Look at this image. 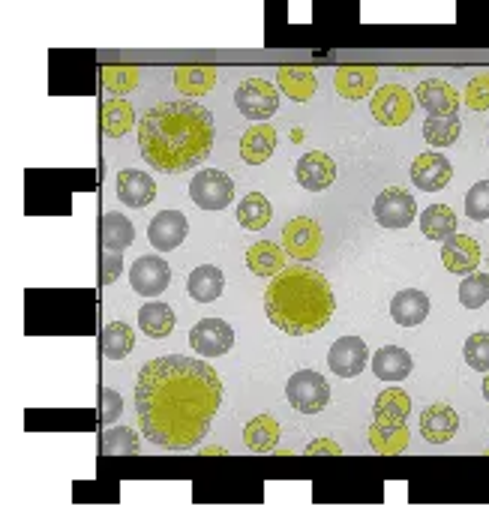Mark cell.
<instances>
[{"label":"cell","mask_w":489,"mask_h":528,"mask_svg":"<svg viewBox=\"0 0 489 528\" xmlns=\"http://www.w3.org/2000/svg\"><path fill=\"white\" fill-rule=\"evenodd\" d=\"M189 345L192 351H198L201 357H219L225 351H231L234 345V330L228 321L222 318H201L192 330H189Z\"/></svg>","instance_id":"7c38bea8"},{"label":"cell","mask_w":489,"mask_h":528,"mask_svg":"<svg viewBox=\"0 0 489 528\" xmlns=\"http://www.w3.org/2000/svg\"><path fill=\"white\" fill-rule=\"evenodd\" d=\"M276 150V129L270 123H252L240 138V156L249 165H261Z\"/></svg>","instance_id":"7402d4cb"},{"label":"cell","mask_w":489,"mask_h":528,"mask_svg":"<svg viewBox=\"0 0 489 528\" xmlns=\"http://www.w3.org/2000/svg\"><path fill=\"white\" fill-rule=\"evenodd\" d=\"M276 84L288 99L306 102V99H312V93L318 87V78H315L312 66H279L276 69Z\"/></svg>","instance_id":"cb8c5ba5"},{"label":"cell","mask_w":489,"mask_h":528,"mask_svg":"<svg viewBox=\"0 0 489 528\" xmlns=\"http://www.w3.org/2000/svg\"><path fill=\"white\" fill-rule=\"evenodd\" d=\"M321 225L312 216H294L282 228V246L291 258L297 261H312L321 252Z\"/></svg>","instance_id":"9c48e42d"},{"label":"cell","mask_w":489,"mask_h":528,"mask_svg":"<svg viewBox=\"0 0 489 528\" xmlns=\"http://www.w3.org/2000/svg\"><path fill=\"white\" fill-rule=\"evenodd\" d=\"M483 399L489 402V372H486V378H483Z\"/></svg>","instance_id":"c3c4849f"},{"label":"cell","mask_w":489,"mask_h":528,"mask_svg":"<svg viewBox=\"0 0 489 528\" xmlns=\"http://www.w3.org/2000/svg\"><path fill=\"white\" fill-rule=\"evenodd\" d=\"M264 312L273 327L288 336H309L321 330L336 312L330 282L309 264H288L264 291Z\"/></svg>","instance_id":"3957f363"},{"label":"cell","mask_w":489,"mask_h":528,"mask_svg":"<svg viewBox=\"0 0 489 528\" xmlns=\"http://www.w3.org/2000/svg\"><path fill=\"white\" fill-rule=\"evenodd\" d=\"M465 216L474 222L489 219V180H480L465 192Z\"/></svg>","instance_id":"b9f144b4"},{"label":"cell","mask_w":489,"mask_h":528,"mask_svg":"<svg viewBox=\"0 0 489 528\" xmlns=\"http://www.w3.org/2000/svg\"><path fill=\"white\" fill-rule=\"evenodd\" d=\"M135 108L129 105V99L123 96H108L102 99V132L111 135V138H120L126 135L132 126H135Z\"/></svg>","instance_id":"4316f807"},{"label":"cell","mask_w":489,"mask_h":528,"mask_svg":"<svg viewBox=\"0 0 489 528\" xmlns=\"http://www.w3.org/2000/svg\"><path fill=\"white\" fill-rule=\"evenodd\" d=\"M243 441L252 453H270L279 444V423L270 414H258L243 426Z\"/></svg>","instance_id":"f546056e"},{"label":"cell","mask_w":489,"mask_h":528,"mask_svg":"<svg viewBox=\"0 0 489 528\" xmlns=\"http://www.w3.org/2000/svg\"><path fill=\"white\" fill-rule=\"evenodd\" d=\"M234 105L240 108L243 117H249L255 123H264L279 108V90L264 78H246L234 90Z\"/></svg>","instance_id":"277c9868"},{"label":"cell","mask_w":489,"mask_h":528,"mask_svg":"<svg viewBox=\"0 0 489 528\" xmlns=\"http://www.w3.org/2000/svg\"><path fill=\"white\" fill-rule=\"evenodd\" d=\"M270 219H273V207H270V201L261 192H249V195L240 198V204H237V222L246 231H261Z\"/></svg>","instance_id":"d590c367"},{"label":"cell","mask_w":489,"mask_h":528,"mask_svg":"<svg viewBox=\"0 0 489 528\" xmlns=\"http://www.w3.org/2000/svg\"><path fill=\"white\" fill-rule=\"evenodd\" d=\"M174 324H177V315H174V309L168 303L153 300V303H144L138 309V327L150 339H165L174 330Z\"/></svg>","instance_id":"f1b7e54d"},{"label":"cell","mask_w":489,"mask_h":528,"mask_svg":"<svg viewBox=\"0 0 489 528\" xmlns=\"http://www.w3.org/2000/svg\"><path fill=\"white\" fill-rule=\"evenodd\" d=\"M417 219H420V231L429 240H447L450 234H456V213L447 204H429Z\"/></svg>","instance_id":"d6a6232c"},{"label":"cell","mask_w":489,"mask_h":528,"mask_svg":"<svg viewBox=\"0 0 489 528\" xmlns=\"http://www.w3.org/2000/svg\"><path fill=\"white\" fill-rule=\"evenodd\" d=\"M459 132H462L459 114H429V117L423 120V138H426V144H432V147H447V144H453V141L459 138Z\"/></svg>","instance_id":"e575fe53"},{"label":"cell","mask_w":489,"mask_h":528,"mask_svg":"<svg viewBox=\"0 0 489 528\" xmlns=\"http://www.w3.org/2000/svg\"><path fill=\"white\" fill-rule=\"evenodd\" d=\"M219 75L213 66H177L174 69V87L183 96H204L216 87Z\"/></svg>","instance_id":"4dcf8cb0"},{"label":"cell","mask_w":489,"mask_h":528,"mask_svg":"<svg viewBox=\"0 0 489 528\" xmlns=\"http://www.w3.org/2000/svg\"><path fill=\"white\" fill-rule=\"evenodd\" d=\"M321 453H327V456H339L342 447H339L336 441H330V438H315V441L306 444V456H321Z\"/></svg>","instance_id":"bcb514c9"},{"label":"cell","mask_w":489,"mask_h":528,"mask_svg":"<svg viewBox=\"0 0 489 528\" xmlns=\"http://www.w3.org/2000/svg\"><path fill=\"white\" fill-rule=\"evenodd\" d=\"M459 429V414L456 408H450L447 402H432L423 414H420V432L429 444H444L456 435Z\"/></svg>","instance_id":"ac0fdd59"},{"label":"cell","mask_w":489,"mask_h":528,"mask_svg":"<svg viewBox=\"0 0 489 528\" xmlns=\"http://www.w3.org/2000/svg\"><path fill=\"white\" fill-rule=\"evenodd\" d=\"M102 405H105V411H102V420H105V423H114V420L120 417V411H123V399H120V393H114V390H102Z\"/></svg>","instance_id":"f6af8a7d"},{"label":"cell","mask_w":489,"mask_h":528,"mask_svg":"<svg viewBox=\"0 0 489 528\" xmlns=\"http://www.w3.org/2000/svg\"><path fill=\"white\" fill-rule=\"evenodd\" d=\"M285 396H288V402L297 411L318 414L327 405V399H330V387H327V381H324L321 372H315V369H297L288 378V384H285Z\"/></svg>","instance_id":"5b68a950"},{"label":"cell","mask_w":489,"mask_h":528,"mask_svg":"<svg viewBox=\"0 0 489 528\" xmlns=\"http://www.w3.org/2000/svg\"><path fill=\"white\" fill-rule=\"evenodd\" d=\"M102 453L105 456H132V453H138V435L129 426H108L102 432Z\"/></svg>","instance_id":"f35d334b"},{"label":"cell","mask_w":489,"mask_h":528,"mask_svg":"<svg viewBox=\"0 0 489 528\" xmlns=\"http://www.w3.org/2000/svg\"><path fill=\"white\" fill-rule=\"evenodd\" d=\"M189 234V222L180 210H159L153 219H150V228H147V240L159 249V252H171L177 249Z\"/></svg>","instance_id":"5bb4252c"},{"label":"cell","mask_w":489,"mask_h":528,"mask_svg":"<svg viewBox=\"0 0 489 528\" xmlns=\"http://www.w3.org/2000/svg\"><path fill=\"white\" fill-rule=\"evenodd\" d=\"M453 177V168H450V159L435 153V150H426L420 153L414 162H411V180L417 189L423 192H438L450 183Z\"/></svg>","instance_id":"4fadbf2b"},{"label":"cell","mask_w":489,"mask_h":528,"mask_svg":"<svg viewBox=\"0 0 489 528\" xmlns=\"http://www.w3.org/2000/svg\"><path fill=\"white\" fill-rule=\"evenodd\" d=\"M186 291H189V297L198 300V303H213V300H219L222 291H225V276H222V270H219L216 264H201V267H195V270L189 273Z\"/></svg>","instance_id":"d4e9b609"},{"label":"cell","mask_w":489,"mask_h":528,"mask_svg":"<svg viewBox=\"0 0 489 528\" xmlns=\"http://www.w3.org/2000/svg\"><path fill=\"white\" fill-rule=\"evenodd\" d=\"M372 363V354L366 348V342L360 336H342L330 345L327 351V366L339 375V378H354L360 375L366 366Z\"/></svg>","instance_id":"30bf717a"},{"label":"cell","mask_w":489,"mask_h":528,"mask_svg":"<svg viewBox=\"0 0 489 528\" xmlns=\"http://www.w3.org/2000/svg\"><path fill=\"white\" fill-rule=\"evenodd\" d=\"M462 357H465V363H468L474 372H489V330L471 333V336L465 339Z\"/></svg>","instance_id":"60d3db41"},{"label":"cell","mask_w":489,"mask_h":528,"mask_svg":"<svg viewBox=\"0 0 489 528\" xmlns=\"http://www.w3.org/2000/svg\"><path fill=\"white\" fill-rule=\"evenodd\" d=\"M123 267V252H108L102 249V282H114Z\"/></svg>","instance_id":"ee69618b"},{"label":"cell","mask_w":489,"mask_h":528,"mask_svg":"<svg viewBox=\"0 0 489 528\" xmlns=\"http://www.w3.org/2000/svg\"><path fill=\"white\" fill-rule=\"evenodd\" d=\"M372 372H375V378H381V381H402V378H408V372L414 369V360H411V354L405 351V348H399V345H384V348H378L375 354H372Z\"/></svg>","instance_id":"603a6c76"},{"label":"cell","mask_w":489,"mask_h":528,"mask_svg":"<svg viewBox=\"0 0 489 528\" xmlns=\"http://www.w3.org/2000/svg\"><path fill=\"white\" fill-rule=\"evenodd\" d=\"M201 453H204V456H222L225 450H222V447H204Z\"/></svg>","instance_id":"7dc6e473"},{"label":"cell","mask_w":489,"mask_h":528,"mask_svg":"<svg viewBox=\"0 0 489 528\" xmlns=\"http://www.w3.org/2000/svg\"><path fill=\"white\" fill-rule=\"evenodd\" d=\"M372 216L381 228H408L417 219V201L408 189L390 186L372 201Z\"/></svg>","instance_id":"52a82bcc"},{"label":"cell","mask_w":489,"mask_h":528,"mask_svg":"<svg viewBox=\"0 0 489 528\" xmlns=\"http://www.w3.org/2000/svg\"><path fill=\"white\" fill-rule=\"evenodd\" d=\"M129 282H132L135 294H141V297H159L168 288V282H171V267L159 255H141L129 267Z\"/></svg>","instance_id":"8fae6325"},{"label":"cell","mask_w":489,"mask_h":528,"mask_svg":"<svg viewBox=\"0 0 489 528\" xmlns=\"http://www.w3.org/2000/svg\"><path fill=\"white\" fill-rule=\"evenodd\" d=\"M189 198L204 210H222L234 198V183L219 168H201L189 183Z\"/></svg>","instance_id":"ba28073f"},{"label":"cell","mask_w":489,"mask_h":528,"mask_svg":"<svg viewBox=\"0 0 489 528\" xmlns=\"http://www.w3.org/2000/svg\"><path fill=\"white\" fill-rule=\"evenodd\" d=\"M378 81V69L375 66H339L333 72V84L336 93L345 99H363L375 90Z\"/></svg>","instance_id":"d6986e66"},{"label":"cell","mask_w":489,"mask_h":528,"mask_svg":"<svg viewBox=\"0 0 489 528\" xmlns=\"http://www.w3.org/2000/svg\"><path fill=\"white\" fill-rule=\"evenodd\" d=\"M459 303L465 309H480L483 303H489V273H468L459 285Z\"/></svg>","instance_id":"ab89813d"},{"label":"cell","mask_w":489,"mask_h":528,"mask_svg":"<svg viewBox=\"0 0 489 528\" xmlns=\"http://www.w3.org/2000/svg\"><path fill=\"white\" fill-rule=\"evenodd\" d=\"M222 405V381L204 360L162 354L141 366L135 414L144 438L165 450H192L204 441Z\"/></svg>","instance_id":"6da1fadb"},{"label":"cell","mask_w":489,"mask_h":528,"mask_svg":"<svg viewBox=\"0 0 489 528\" xmlns=\"http://www.w3.org/2000/svg\"><path fill=\"white\" fill-rule=\"evenodd\" d=\"M465 105L474 111H489V72H480L465 87Z\"/></svg>","instance_id":"7bdbcfd3"},{"label":"cell","mask_w":489,"mask_h":528,"mask_svg":"<svg viewBox=\"0 0 489 528\" xmlns=\"http://www.w3.org/2000/svg\"><path fill=\"white\" fill-rule=\"evenodd\" d=\"M135 348V330L126 321H111L102 327V351L108 360H123Z\"/></svg>","instance_id":"8d00e7d4"},{"label":"cell","mask_w":489,"mask_h":528,"mask_svg":"<svg viewBox=\"0 0 489 528\" xmlns=\"http://www.w3.org/2000/svg\"><path fill=\"white\" fill-rule=\"evenodd\" d=\"M414 105H417V96L408 93V87H402V84H384V87H378L372 93V102H369L372 117L381 126H402V123H408Z\"/></svg>","instance_id":"8992f818"},{"label":"cell","mask_w":489,"mask_h":528,"mask_svg":"<svg viewBox=\"0 0 489 528\" xmlns=\"http://www.w3.org/2000/svg\"><path fill=\"white\" fill-rule=\"evenodd\" d=\"M294 174H297V183L303 189L321 192V189H327L336 180V162L327 153H321V150H309V153H303L297 159Z\"/></svg>","instance_id":"2e32d148"},{"label":"cell","mask_w":489,"mask_h":528,"mask_svg":"<svg viewBox=\"0 0 489 528\" xmlns=\"http://www.w3.org/2000/svg\"><path fill=\"white\" fill-rule=\"evenodd\" d=\"M411 411V396L399 387H387L375 396L372 414L375 420H393V423H405Z\"/></svg>","instance_id":"836d02e7"},{"label":"cell","mask_w":489,"mask_h":528,"mask_svg":"<svg viewBox=\"0 0 489 528\" xmlns=\"http://www.w3.org/2000/svg\"><path fill=\"white\" fill-rule=\"evenodd\" d=\"M246 264L255 276H276L285 270V246H276L273 240L252 243L246 249Z\"/></svg>","instance_id":"83f0119b"},{"label":"cell","mask_w":489,"mask_h":528,"mask_svg":"<svg viewBox=\"0 0 489 528\" xmlns=\"http://www.w3.org/2000/svg\"><path fill=\"white\" fill-rule=\"evenodd\" d=\"M138 66H105L102 69V90L108 96H126L138 87Z\"/></svg>","instance_id":"74e56055"},{"label":"cell","mask_w":489,"mask_h":528,"mask_svg":"<svg viewBox=\"0 0 489 528\" xmlns=\"http://www.w3.org/2000/svg\"><path fill=\"white\" fill-rule=\"evenodd\" d=\"M417 105L426 108V114H456L462 96L456 93V87H450L444 78H423L414 87Z\"/></svg>","instance_id":"9a60e30c"},{"label":"cell","mask_w":489,"mask_h":528,"mask_svg":"<svg viewBox=\"0 0 489 528\" xmlns=\"http://www.w3.org/2000/svg\"><path fill=\"white\" fill-rule=\"evenodd\" d=\"M117 198L129 207H147L156 198V183L150 174L138 168H126L117 174Z\"/></svg>","instance_id":"ffe728a7"},{"label":"cell","mask_w":489,"mask_h":528,"mask_svg":"<svg viewBox=\"0 0 489 528\" xmlns=\"http://www.w3.org/2000/svg\"><path fill=\"white\" fill-rule=\"evenodd\" d=\"M213 114L192 99L156 102L138 120V150L162 174H183L213 150Z\"/></svg>","instance_id":"7a4b0ae2"},{"label":"cell","mask_w":489,"mask_h":528,"mask_svg":"<svg viewBox=\"0 0 489 528\" xmlns=\"http://www.w3.org/2000/svg\"><path fill=\"white\" fill-rule=\"evenodd\" d=\"M369 444L381 456H396L408 447V426L393 420H375L369 426Z\"/></svg>","instance_id":"484cf974"},{"label":"cell","mask_w":489,"mask_h":528,"mask_svg":"<svg viewBox=\"0 0 489 528\" xmlns=\"http://www.w3.org/2000/svg\"><path fill=\"white\" fill-rule=\"evenodd\" d=\"M132 240H135L132 222L123 213L108 210L102 216V249H108V252H126L132 246Z\"/></svg>","instance_id":"1f68e13d"},{"label":"cell","mask_w":489,"mask_h":528,"mask_svg":"<svg viewBox=\"0 0 489 528\" xmlns=\"http://www.w3.org/2000/svg\"><path fill=\"white\" fill-rule=\"evenodd\" d=\"M390 315L399 327H417L429 315V297L417 288L396 291L393 300H390Z\"/></svg>","instance_id":"44dd1931"},{"label":"cell","mask_w":489,"mask_h":528,"mask_svg":"<svg viewBox=\"0 0 489 528\" xmlns=\"http://www.w3.org/2000/svg\"><path fill=\"white\" fill-rule=\"evenodd\" d=\"M441 261H444V267L450 270V273H462V276H468V273H474L477 270V264H480V246H477V240L471 237V234H450L447 240H444V246H441Z\"/></svg>","instance_id":"e0dca14e"}]
</instances>
